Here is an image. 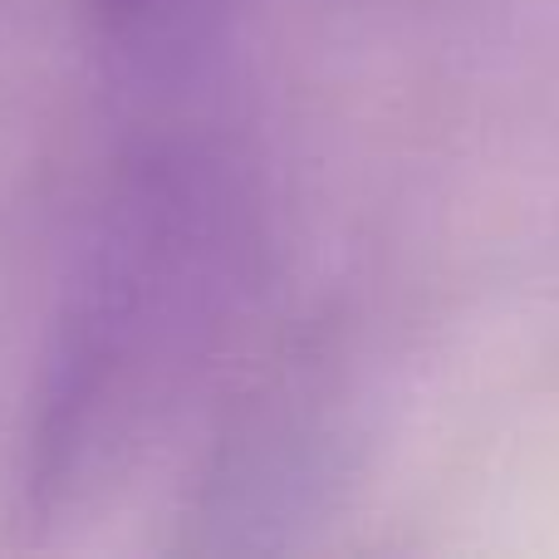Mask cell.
<instances>
[{
  "mask_svg": "<svg viewBox=\"0 0 559 559\" xmlns=\"http://www.w3.org/2000/svg\"><path fill=\"white\" fill-rule=\"evenodd\" d=\"M271 271L251 147L187 114L138 118L69 261L20 417L29 525L108 506L187 423Z\"/></svg>",
  "mask_w": 559,
  "mask_h": 559,
  "instance_id": "cell-1",
  "label": "cell"
},
{
  "mask_svg": "<svg viewBox=\"0 0 559 559\" xmlns=\"http://www.w3.org/2000/svg\"><path fill=\"white\" fill-rule=\"evenodd\" d=\"M364 437V378L338 324L280 338L216 413L177 511V545L192 555L289 550L348 491Z\"/></svg>",
  "mask_w": 559,
  "mask_h": 559,
  "instance_id": "cell-2",
  "label": "cell"
},
{
  "mask_svg": "<svg viewBox=\"0 0 559 559\" xmlns=\"http://www.w3.org/2000/svg\"><path fill=\"white\" fill-rule=\"evenodd\" d=\"M138 118L187 114L222 74L251 0H69Z\"/></svg>",
  "mask_w": 559,
  "mask_h": 559,
  "instance_id": "cell-3",
  "label": "cell"
}]
</instances>
